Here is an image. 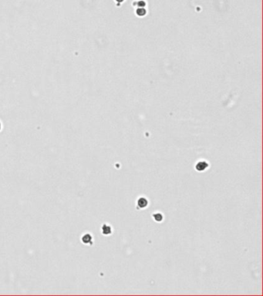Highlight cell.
<instances>
[{
    "mask_svg": "<svg viewBox=\"0 0 263 296\" xmlns=\"http://www.w3.org/2000/svg\"><path fill=\"white\" fill-rule=\"evenodd\" d=\"M137 205H138V206L140 207L144 208V207H145L147 205V199H145V198H140V199L138 200V201H137Z\"/></svg>",
    "mask_w": 263,
    "mask_h": 296,
    "instance_id": "obj_4",
    "label": "cell"
},
{
    "mask_svg": "<svg viewBox=\"0 0 263 296\" xmlns=\"http://www.w3.org/2000/svg\"><path fill=\"white\" fill-rule=\"evenodd\" d=\"M134 4H137V6H139V7H144L146 3H145V2L144 0H140V1L136 2Z\"/></svg>",
    "mask_w": 263,
    "mask_h": 296,
    "instance_id": "obj_7",
    "label": "cell"
},
{
    "mask_svg": "<svg viewBox=\"0 0 263 296\" xmlns=\"http://www.w3.org/2000/svg\"><path fill=\"white\" fill-rule=\"evenodd\" d=\"M1 129H2V124H1V123H0V130H1Z\"/></svg>",
    "mask_w": 263,
    "mask_h": 296,
    "instance_id": "obj_9",
    "label": "cell"
},
{
    "mask_svg": "<svg viewBox=\"0 0 263 296\" xmlns=\"http://www.w3.org/2000/svg\"><path fill=\"white\" fill-rule=\"evenodd\" d=\"M93 237L90 234H85L81 237V241L84 244H92L93 243Z\"/></svg>",
    "mask_w": 263,
    "mask_h": 296,
    "instance_id": "obj_1",
    "label": "cell"
},
{
    "mask_svg": "<svg viewBox=\"0 0 263 296\" xmlns=\"http://www.w3.org/2000/svg\"><path fill=\"white\" fill-rule=\"evenodd\" d=\"M153 216H154V217L155 218V220H156L157 221H162V219H163V216H162L161 214H154Z\"/></svg>",
    "mask_w": 263,
    "mask_h": 296,
    "instance_id": "obj_6",
    "label": "cell"
},
{
    "mask_svg": "<svg viewBox=\"0 0 263 296\" xmlns=\"http://www.w3.org/2000/svg\"><path fill=\"white\" fill-rule=\"evenodd\" d=\"M208 167V164L207 163H206L205 161H200L196 165V169L199 171H204L205 169H206L207 167Z\"/></svg>",
    "mask_w": 263,
    "mask_h": 296,
    "instance_id": "obj_2",
    "label": "cell"
},
{
    "mask_svg": "<svg viewBox=\"0 0 263 296\" xmlns=\"http://www.w3.org/2000/svg\"><path fill=\"white\" fill-rule=\"evenodd\" d=\"M136 12H137V16H144V15L146 14L147 11L144 9V8L140 7V8H138V9H137Z\"/></svg>",
    "mask_w": 263,
    "mask_h": 296,
    "instance_id": "obj_5",
    "label": "cell"
},
{
    "mask_svg": "<svg viewBox=\"0 0 263 296\" xmlns=\"http://www.w3.org/2000/svg\"><path fill=\"white\" fill-rule=\"evenodd\" d=\"M116 1H117V2H122L123 0H116Z\"/></svg>",
    "mask_w": 263,
    "mask_h": 296,
    "instance_id": "obj_8",
    "label": "cell"
},
{
    "mask_svg": "<svg viewBox=\"0 0 263 296\" xmlns=\"http://www.w3.org/2000/svg\"><path fill=\"white\" fill-rule=\"evenodd\" d=\"M102 233L103 235H110L111 233V228H110V227L104 224L102 226Z\"/></svg>",
    "mask_w": 263,
    "mask_h": 296,
    "instance_id": "obj_3",
    "label": "cell"
}]
</instances>
